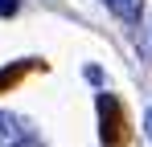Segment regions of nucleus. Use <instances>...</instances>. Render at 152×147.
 Here are the masks:
<instances>
[{
    "mask_svg": "<svg viewBox=\"0 0 152 147\" xmlns=\"http://www.w3.org/2000/svg\"><path fill=\"white\" fill-rule=\"evenodd\" d=\"M29 143H33L29 122L8 115V110H0V147H29Z\"/></svg>",
    "mask_w": 152,
    "mask_h": 147,
    "instance_id": "1",
    "label": "nucleus"
},
{
    "mask_svg": "<svg viewBox=\"0 0 152 147\" xmlns=\"http://www.w3.org/2000/svg\"><path fill=\"white\" fill-rule=\"evenodd\" d=\"M119 21H140L144 17V0H103Z\"/></svg>",
    "mask_w": 152,
    "mask_h": 147,
    "instance_id": "2",
    "label": "nucleus"
},
{
    "mask_svg": "<svg viewBox=\"0 0 152 147\" xmlns=\"http://www.w3.org/2000/svg\"><path fill=\"white\" fill-rule=\"evenodd\" d=\"M17 8H21V0H0V17H12Z\"/></svg>",
    "mask_w": 152,
    "mask_h": 147,
    "instance_id": "3",
    "label": "nucleus"
},
{
    "mask_svg": "<svg viewBox=\"0 0 152 147\" xmlns=\"http://www.w3.org/2000/svg\"><path fill=\"white\" fill-rule=\"evenodd\" d=\"M144 131H148V139H152V110H148V119H144Z\"/></svg>",
    "mask_w": 152,
    "mask_h": 147,
    "instance_id": "4",
    "label": "nucleus"
}]
</instances>
